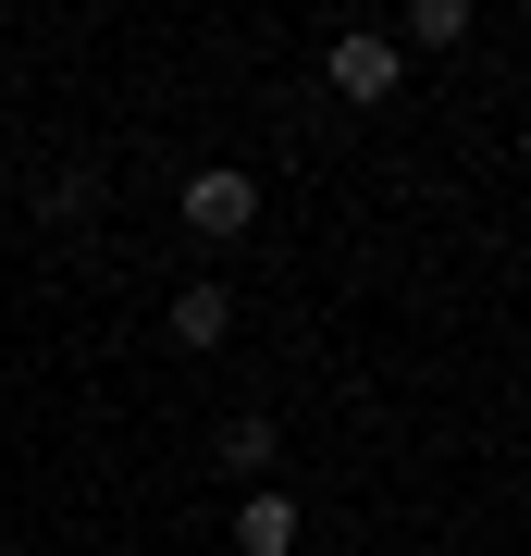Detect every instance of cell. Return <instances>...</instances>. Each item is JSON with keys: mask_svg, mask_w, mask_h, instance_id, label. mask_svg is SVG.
<instances>
[{"mask_svg": "<svg viewBox=\"0 0 531 556\" xmlns=\"http://www.w3.org/2000/svg\"><path fill=\"white\" fill-rule=\"evenodd\" d=\"M248 223H260V186L236 161H198L186 174V236H248Z\"/></svg>", "mask_w": 531, "mask_h": 556, "instance_id": "cell-1", "label": "cell"}, {"mask_svg": "<svg viewBox=\"0 0 531 556\" xmlns=\"http://www.w3.org/2000/svg\"><path fill=\"white\" fill-rule=\"evenodd\" d=\"M334 100H358V112L395 100V38H383V25H346V38H334Z\"/></svg>", "mask_w": 531, "mask_h": 556, "instance_id": "cell-2", "label": "cell"}, {"mask_svg": "<svg viewBox=\"0 0 531 556\" xmlns=\"http://www.w3.org/2000/svg\"><path fill=\"white\" fill-rule=\"evenodd\" d=\"M161 321H174V346H223V334H236V298H223V285H186Z\"/></svg>", "mask_w": 531, "mask_h": 556, "instance_id": "cell-3", "label": "cell"}, {"mask_svg": "<svg viewBox=\"0 0 531 556\" xmlns=\"http://www.w3.org/2000/svg\"><path fill=\"white\" fill-rule=\"evenodd\" d=\"M236 544L248 556H296V495H248L236 507Z\"/></svg>", "mask_w": 531, "mask_h": 556, "instance_id": "cell-4", "label": "cell"}, {"mask_svg": "<svg viewBox=\"0 0 531 556\" xmlns=\"http://www.w3.org/2000/svg\"><path fill=\"white\" fill-rule=\"evenodd\" d=\"M211 457H223L236 482H248V470H273V420H260V408H236V420H223V445H211Z\"/></svg>", "mask_w": 531, "mask_h": 556, "instance_id": "cell-5", "label": "cell"}, {"mask_svg": "<svg viewBox=\"0 0 531 556\" xmlns=\"http://www.w3.org/2000/svg\"><path fill=\"white\" fill-rule=\"evenodd\" d=\"M408 38H420V50H457V38H470V0H420Z\"/></svg>", "mask_w": 531, "mask_h": 556, "instance_id": "cell-6", "label": "cell"}]
</instances>
